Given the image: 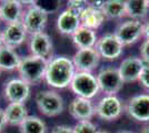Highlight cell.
<instances>
[{"label":"cell","mask_w":149,"mask_h":133,"mask_svg":"<svg viewBox=\"0 0 149 133\" xmlns=\"http://www.w3.org/2000/svg\"><path fill=\"white\" fill-rule=\"evenodd\" d=\"M69 113L78 121H90L96 113V109L91 100L77 96L69 104Z\"/></svg>","instance_id":"16"},{"label":"cell","mask_w":149,"mask_h":133,"mask_svg":"<svg viewBox=\"0 0 149 133\" xmlns=\"http://www.w3.org/2000/svg\"><path fill=\"white\" fill-rule=\"evenodd\" d=\"M72 42L78 49H90L95 48L98 41L97 34L95 30L88 29L85 27H80L77 31L71 36Z\"/></svg>","instance_id":"20"},{"label":"cell","mask_w":149,"mask_h":133,"mask_svg":"<svg viewBox=\"0 0 149 133\" xmlns=\"http://www.w3.org/2000/svg\"><path fill=\"white\" fill-rule=\"evenodd\" d=\"M98 129L91 121H78L74 127V133H98Z\"/></svg>","instance_id":"26"},{"label":"cell","mask_w":149,"mask_h":133,"mask_svg":"<svg viewBox=\"0 0 149 133\" xmlns=\"http://www.w3.org/2000/svg\"><path fill=\"white\" fill-rule=\"evenodd\" d=\"M0 133H1V132H0Z\"/></svg>","instance_id":"37"},{"label":"cell","mask_w":149,"mask_h":133,"mask_svg":"<svg viewBox=\"0 0 149 133\" xmlns=\"http://www.w3.org/2000/svg\"><path fill=\"white\" fill-rule=\"evenodd\" d=\"M27 30L21 21L7 25L6 29L2 32V42L11 49H15L24 43L27 38Z\"/></svg>","instance_id":"15"},{"label":"cell","mask_w":149,"mask_h":133,"mask_svg":"<svg viewBox=\"0 0 149 133\" xmlns=\"http://www.w3.org/2000/svg\"><path fill=\"white\" fill-rule=\"evenodd\" d=\"M147 3H148V6H149V0H147Z\"/></svg>","instance_id":"36"},{"label":"cell","mask_w":149,"mask_h":133,"mask_svg":"<svg viewBox=\"0 0 149 133\" xmlns=\"http://www.w3.org/2000/svg\"><path fill=\"white\" fill-rule=\"evenodd\" d=\"M147 0H127L126 1V16L131 20L141 21L148 13Z\"/></svg>","instance_id":"24"},{"label":"cell","mask_w":149,"mask_h":133,"mask_svg":"<svg viewBox=\"0 0 149 133\" xmlns=\"http://www.w3.org/2000/svg\"><path fill=\"white\" fill-rule=\"evenodd\" d=\"M100 59L98 51L95 48H90L78 49L71 60L76 68V72H91L98 67Z\"/></svg>","instance_id":"10"},{"label":"cell","mask_w":149,"mask_h":133,"mask_svg":"<svg viewBox=\"0 0 149 133\" xmlns=\"http://www.w3.org/2000/svg\"><path fill=\"white\" fill-rule=\"evenodd\" d=\"M81 27L80 17L72 12L71 10H63L57 19V29L61 34L72 36Z\"/></svg>","instance_id":"17"},{"label":"cell","mask_w":149,"mask_h":133,"mask_svg":"<svg viewBox=\"0 0 149 133\" xmlns=\"http://www.w3.org/2000/svg\"><path fill=\"white\" fill-rule=\"evenodd\" d=\"M70 89L77 96L89 100L96 96L100 91L97 76L91 72H76L70 83Z\"/></svg>","instance_id":"3"},{"label":"cell","mask_w":149,"mask_h":133,"mask_svg":"<svg viewBox=\"0 0 149 133\" xmlns=\"http://www.w3.org/2000/svg\"><path fill=\"white\" fill-rule=\"evenodd\" d=\"M7 125L6 115H5V110L0 109V132L2 131V129Z\"/></svg>","instance_id":"30"},{"label":"cell","mask_w":149,"mask_h":133,"mask_svg":"<svg viewBox=\"0 0 149 133\" xmlns=\"http://www.w3.org/2000/svg\"><path fill=\"white\" fill-rule=\"evenodd\" d=\"M138 81L141 83V85H143V88L149 90V64H145Z\"/></svg>","instance_id":"28"},{"label":"cell","mask_w":149,"mask_h":133,"mask_svg":"<svg viewBox=\"0 0 149 133\" xmlns=\"http://www.w3.org/2000/svg\"><path fill=\"white\" fill-rule=\"evenodd\" d=\"M127 113L138 122H149V94L132 96L127 104Z\"/></svg>","instance_id":"13"},{"label":"cell","mask_w":149,"mask_h":133,"mask_svg":"<svg viewBox=\"0 0 149 133\" xmlns=\"http://www.w3.org/2000/svg\"><path fill=\"white\" fill-rule=\"evenodd\" d=\"M143 36L146 40H149V21L143 25Z\"/></svg>","instance_id":"31"},{"label":"cell","mask_w":149,"mask_h":133,"mask_svg":"<svg viewBox=\"0 0 149 133\" xmlns=\"http://www.w3.org/2000/svg\"><path fill=\"white\" fill-rule=\"evenodd\" d=\"M3 93L9 103H24L30 95V85L21 79H13L6 83Z\"/></svg>","instance_id":"11"},{"label":"cell","mask_w":149,"mask_h":133,"mask_svg":"<svg viewBox=\"0 0 149 133\" xmlns=\"http://www.w3.org/2000/svg\"><path fill=\"white\" fill-rule=\"evenodd\" d=\"M3 44V42H2V33L0 32V47Z\"/></svg>","instance_id":"33"},{"label":"cell","mask_w":149,"mask_h":133,"mask_svg":"<svg viewBox=\"0 0 149 133\" xmlns=\"http://www.w3.org/2000/svg\"><path fill=\"white\" fill-rule=\"evenodd\" d=\"M118 133H131V132H127V131H123V132H118Z\"/></svg>","instance_id":"35"},{"label":"cell","mask_w":149,"mask_h":133,"mask_svg":"<svg viewBox=\"0 0 149 133\" xmlns=\"http://www.w3.org/2000/svg\"><path fill=\"white\" fill-rule=\"evenodd\" d=\"M29 49H30L31 56L50 60L52 50H54V44L49 34L42 31L31 36Z\"/></svg>","instance_id":"12"},{"label":"cell","mask_w":149,"mask_h":133,"mask_svg":"<svg viewBox=\"0 0 149 133\" xmlns=\"http://www.w3.org/2000/svg\"><path fill=\"white\" fill-rule=\"evenodd\" d=\"M22 2L18 0H7L0 5V20L7 25L19 22L22 19Z\"/></svg>","instance_id":"19"},{"label":"cell","mask_w":149,"mask_h":133,"mask_svg":"<svg viewBox=\"0 0 149 133\" xmlns=\"http://www.w3.org/2000/svg\"><path fill=\"white\" fill-rule=\"evenodd\" d=\"M48 62L49 60L35 56H28L21 59L17 69L20 79L27 82L29 85H36L40 83L42 80H45Z\"/></svg>","instance_id":"2"},{"label":"cell","mask_w":149,"mask_h":133,"mask_svg":"<svg viewBox=\"0 0 149 133\" xmlns=\"http://www.w3.org/2000/svg\"><path fill=\"white\" fill-rule=\"evenodd\" d=\"M106 17L101 11V6L88 5L80 16L81 27H85L91 30L98 29L105 22Z\"/></svg>","instance_id":"18"},{"label":"cell","mask_w":149,"mask_h":133,"mask_svg":"<svg viewBox=\"0 0 149 133\" xmlns=\"http://www.w3.org/2000/svg\"><path fill=\"white\" fill-rule=\"evenodd\" d=\"M101 11L106 19H119L126 16V1L123 0H107L102 1Z\"/></svg>","instance_id":"23"},{"label":"cell","mask_w":149,"mask_h":133,"mask_svg":"<svg viewBox=\"0 0 149 133\" xmlns=\"http://www.w3.org/2000/svg\"><path fill=\"white\" fill-rule=\"evenodd\" d=\"M139 133H149V125H146V127H143L141 129V131Z\"/></svg>","instance_id":"32"},{"label":"cell","mask_w":149,"mask_h":133,"mask_svg":"<svg viewBox=\"0 0 149 133\" xmlns=\"http://www.w3.org/2000/svg\"><path fill=\"white\" fill-rule=\"evenodd\" d=\"M74 74L76 68L72 60L66 56H59L49 60L45 81L51 88L65 89L70 87Z\"/></svg>","instance_id":"1"},{"label":"cell","mask_w":149,"mask_h":133,"mask_svg":"<svg viewBox=\"0 0 149 133\" xmlns=\"http://www.w3.org/2000/svg\"><path fill=\"white\" fill-rule=\"evenodd\" d=\"M36 104L46 116H57L63 111V100L61 95L54 90H42L36 94Z\"/></svg>","instance_id":"4"},{"label":"cell","mask_w":149,"mask_h":133,"mask_svg":"<svg viewBox=\"0 0 149 133\" xmlns=\"http://www.w3.org/2000/svg\"><path fill=\"white\" fill-rule=\"evenodd\" d=\"M20 133H47V125L40 118L28 115L19 125Z\"/></svg>","instance_id":"25"},{"label":"cell","mask_w":149,"mask_h":133,"mask_svg":"<svg viewBox=\"0 0 149 133\" xmlns=\"http://www.w3.org/2000/svg\"><path fill=\"white\" fill-rule=\"evenodd\" d=\"M96 76L99 90L106 95H116L124 87V81L116 68L101 69Z\"/></svg>","instance_id":"6"},{"label":"cell","mask_w":149,"mask_h":133,"mask_svg":"<svg viewBox=\"0 0 149 133\" xmlns=\"http://www.w3.org/2000/svg\"><path fill=\"white\" fill-rule=\"evenodd\" d=\"M143 67H145V62L140 58L129 57L125 59L118 68L119 74L121 76L124 83H131L138 81Z\"/></svg>","instance_id":"14"},{"label":"cell","mask_w":149,"mask_h":133,"mask_svg":"<svg viewBox=\"0 0 149 133\" xmlns=\"http://www.w3.org/2000/svg\"><path fill=\"white\" fill-rule=\"evenodd\" d=\"M51 133H74V127L68 125H56L52 129Z\"/></svg>","instance_id":"29"},{"label":"cell","mask_w":149,"mask_h":133,"mask_svg":"<svg viewBox=\"0 0 149 133\" xmlns=\"http://www.w3.org/2000/svg\"><path fill=\"white\" fill-rule=\"evenodd\" d=\"M125 45L118 40L115 33H108L98 39L95 49L98 51L100 58L105 60H116L124 52Z\"/></svg>","instance_id":"7"},{"label":"cell","mask_w":149,"mask_h":133,"mask_svg":"<svg viewBox=\"0 0 149 133\" xmlns=\"http://www.w3.org/2000/svg\"><path fill=\"white\" fill-rule=\"evenodd\" d=\"M140 59L145 64H149V40H145L140 45Z\"/></svg>","instance_id":"27"},{"label":"cell","mask_w":149,"mask_h":133,"mask_svg":"<svg viewBox=\"0 0 149 133\" xmlns=\"http://www.w3.org/2000/svg\"><path fill=\"white\" fill-rule=\"evenodd\" d=\"M20 61L21 58L13 49L3 44L0 47V70L11 71L18 69Z\"/></svg>","instance_id":"22"},{"label":"cell","mask_w":149,"mask_h":133,"mask_svg":"<svg viewBox=\"0 0 149 133\" xmlns=\"http://www.w3.org/2000/svg\"><path fill=\"white\" fill-rule=\"evenodd\" d=\"M98 133H109V132H107V131H98Z\"/></svg>","instance_id":"34"},{"label":"cell","mask_w":149,"mask_h":133,"mask_svg":"<svg viewBox=\"0 0 149 133\" xmlns=\"http://www.w3.org/2000/svg\"><path fill=\"white\" fill-rule=\"evenodd\" d=\"M115 36L124 45H131L143 36V23L138 20H127L116 29Z\"/></svg>","instance_id":"8"},{"label":"cell","mask_w":149,"mask_h":133,"mask_svg":"<svg viewBox=\"0 0 149 133\" xmlns=\"http://www.w3.org/2000/svg\"><path fill=\"white\" fill-rule=\"evenodd\" d=\"M96 113L102 120H116L123 113V103L116 95H105L98 102L96 107Z\"/></svg>","instance_id":"9"},{"label":"cell","mask_w":149,"mask_h":133,"mask_svg":"<svg viewBox=\"0 0 149 133\" xmlns=\"http://www.w3.org/2000/svg\"><path fill=\"white\" fill-rule=\"evenodd\" d=\"M5 115L8 125H20L28 116V110L25 103H9L5 109Z\"/></svg>","instance_id":"21"},{"label":"cell","mask_w":149,"mask_h":133,"mask_svg":"<svg viewBox=\"0 0 149 133\" xmlns=\"http://www.w3.org/2000/svg\"><path fill=\"white\" fill-rule=\"evenodd\" d=\"M47 21H48V12L42 7L38 5H32L26 11H24V16L21 19L25 29L31 36L44 31Z\"/></svg>","instance_id":"5"}]
</instances>
